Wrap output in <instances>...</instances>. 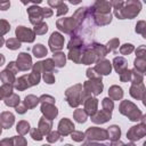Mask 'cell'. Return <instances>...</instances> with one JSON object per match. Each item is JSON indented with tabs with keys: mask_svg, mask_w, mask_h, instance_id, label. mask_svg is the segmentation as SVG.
<instances>
[{
	"mask_svg": "<svg viewBox=\"0 0 146 146\" xmlns=\"http://www.w3.org/2000/svg\"><path fill=\"white\" fill-rule=\"evenodd\" d=\"M82 94H83V86L82 84H75L71 88H68L65 91V98L66 102L71 107H78L80 104H82Z\"/></svg>",
	"mask_w": 146,
	"mask_h": 146,
	"instance_id": "obj_1",
	"label": "cell"
},
{
	"mask_svg": "<svg viewBox=\"0 0 146 146\" xmlns=\"http://www.w3.org/2000/svg\"><path fill=\"white\" fill-rule=\"evenodd\" d=\"M120 113L128 116L131 121H139L141 119L140 110L129 100H122V103L120 104Z\"/></svg>",
	"mask_w": 146,
	"mask_h": 146,
	"instance_id": "obj_2",
	"label": "cell"
},
{
	"mask_svg": "<svg viewBox=\"0 0 146 146\" xmlns=\"http://www.w3.org/2000/svg\"><path fill=\"white\" fill-rule=\"evenodd\" d=\"M141 9V3L138 0H128L125 2V5L123 6L122 9V15H123V19L124 18H133L136 17L139 11Z\"/></svg>",
	"mask_w": 146,
	"mask_h": 146,
	"instance_id": "obj_3",
	"label": "cell"
},
{
	"mask_svg": "<svg viewBox=\"0 0 146 146\" xmlns=\"http://www.w3.org/2000/svg\"><path fill=\"white\" fill-rule=\"evenodd\" d=\"M83 89L90 95H99L103 91V82H102V76L100 78H94V79H89L88 81H86L83 83Z\"/></svg>",
	"mask_w": 146,
	"mask_h": 146,
	"instance_id": "obj_4",
	"label": "cell"
},
{
	"mask_svg": "<svg viewBox=\"0 0 146 146\" xmlns=\"http://www.w3.org/2000/svg\"><path fill=\"white\" fill-rule=\"evenodd\" d=\"M57 27L58 30L63 31L64 33H67V34H73V32L75 31L76 29V23H75V19L73 17H68V18H59L57 21Z\"/></svg>",
	"mask_w": 146,
	"mask_h": 146,
	"instance_id": "obj_5",
	"label": "cell"
},
{
	"mask_svg": "<svg viewBox=\"0 0 146 146\" xmlns=\"http://www.w3.org/2000/svg\"><path fill=\"white\" fill-rule=\"evenodd\" d=\"M15 33H16V38L21 42H33L34 41V38H35L34 30L27 29L25 26H18L16 29Z\"/></svg>",
	"mask_w": 146,
	"mask_h": 146,
	"instance_id": "obj_6",
	"label": "cell"
},
{
	"mask_svg": "<svg viewBox=\"0 0 146 146\" xmlns=\"http://www.w3.org/2000/svg\"><path fill=\"white\" fill-rule=\"evenodd\" d=\"M27 14H29V17H30V22H31L33 25H35V24H38V23H41L42 19L46 18V17H44L43 8H40V7H38L36 5L30 7V8L27 9Z\"/></svg>",
	"mask_w": 146,
	"mask_h": 146,
	"instance_id": "obj_7",
	"label": "cell"
},
{
	"mask_svg": "<svg viewBox=\"0 0 146 146\" xmlns=\"http://www.w3.org/2000/svg\"><path fill=\"white\" fill-rule=\"evenodd\" d=\"M84 133H86V137H88L89 139L104 140V139L108 138V131H107V130H105V129L97 128V127L89 128Z\"/></svg>",
	"mask_w": 146,
	"mask_h": 146,
	"instance_id": "obj_8",
	"label": "cell"
},
{
	"mask_svg": "<svg viewBox=\"0 0 146 146\" xmlns=\"http://www.w3.org/2000/svg\"><path fill=\"white\" fill-rule=\"evenodd\" d=\"M144 136H146V125L144 123L138 124V125H133L131 127V129L128 131L127 137L130 140H138L140 138H143Z\"/></svg>",
	"mask_w": 146,
	"mask_h": 146,
	"instance_id": "obj_9",
	"label": "cell"
},
{
	"mask_svg": "<svg viewBox=\"0 0 146 146\" xmlns=\"http://www.w3.org/2000/svg\"><path fill=\"white\" fill-rule=\"evenodd\" d=\"M64 46V36L58 33V32H54L49 39V48L52 52L59 51Z\"/></svg>",
	"mask_w": 146,
	"mask_h": 146,
	"instance_id": "obj_10",
	"label": "cell"
},
{
	"mask_svg": "<svg viewBox=\"0 0 146 146\" xmlns=\"http://www.w3.org/2000/svg\"><path fill=\"white\" fill-rule=\"evenodd\" d=\"M16 64L19 71H27L32 67V58L27 52H21L17 57Z\"/></svg>",
	"mask_w": 146,
	"mask_h": 146,
	"instance_id": "obj_11",
	"label": "cell"
},
{
	"mask_svg": "<svg viewBox=\"0 0 146 146\" xmlns=\"http://www.w3.org/2000/svg\"><path fill=\"white\" fill-rule=\"evenodd\" d=\"M43 73V64L42 62H38L32 67V73H30V81L32 86H36L40 81V74Z\"/></svg>",
	"mask_w": 146,
	"mask_h": 146,
	"instance_id": "obj_12",
	"label": "cell"
},
{
	"mask_svg": "<svg viewBox=\"0 0 146 146\" xmlns=\"http://www.w3.org/2000/svg\"><path fill=\"white\" fill-rule=\"evenodd\" d=\"M111 7H112L111 2H108L106 0H96L94 6L91 7V9L94 13H97V14H110Z\"/></svg>",
	"mask_w": 146,
	"mask_h": 146,
	"instance_id": "obj_13",
	"label": "cell"
},
{
	"mask_svg": "<svg viewBox=\"0 0 146 146\" xmlns=\"http://www.w3.org/2000/svg\"><path fill=\"white\" fill-rule=\"evenodd\" d=\"M41 112L43 113V115L46 117H48L50 120L55 119L57 116V114H58V111L55 107L54 103H47V102L41 103Z\"/></svg>",
	"mask_w": 146,
	"mask_h": 146,
	"instance_id": "obj_14",
	"label": "cell"
},
{
	"mask_svg": "<svg viewBox=\"0 0 146 146\" xmlns=\"http://www.w3.org/2000/svg\"><path fill=\"white\" fill-rule=\"evenodd\" d=\"M94 68H95L100 75H107V74H110L111 71H112V64H111L110 60H107V59H99Z\"/></svg>",
	"mask_w": 146,
	"mask_h": 146,
	"instance_id": "obj_15",
	"label": "cell"
},
{
	"mask_svg": "<svg viewBox=\"0 0 146 146\" xmlns=\"http://www.w3.org/2000/svg\"><path fill=\"white\" fill-rule=\"evenodd\" d=\"M58 131L63 136H67L74 131V124L68 119H62L58 123Z\"/></svg>",
	"mask_w": 146,
	"mask_h": 146,
	"instance_id": "obj_16",
	"label": "cell"
},
{
	"mask_svg": "<svg viewBox=\"0 0 146 146\" xmlns=\"http://www.w3.org/2000/svg\"><path fill=\"white\" fill-rule=\"evenodd\" d=\"M111 119V112L106 111V110H102V111H97L94 115H91V121L95 123H105Z\"/></svg>",
	"mask_w": 146,
	"mask_h": 146,
	"instance_id": "obj_17",
	"label": "cell"
},
{
	"mask_svg": "<svg viewBox=\"0 0 146 146\" xmlns=\"http://www.w3.org/2000/svg\"><path fill=\"white\" fill-rule=\"evenodd\" d=\"M30 87H32V84H31V81H30V75H27V74L22 75L18 79H16V81L14 83V88L19 90V91L25 90Z\"/></svg>",
	"mask_w": 146,
	"mask_h": 146,
	"instance_id": "obj_18",
	"label": "cell"
},
{
	"mask_svg": "<svg viewBox=\"0 0 146 146\" xmlns=\"http://www.w3.org/2000/svg\"><path fill=\"white\" fill-rule=\"evenodd\" d=\"M84 110L88 113V115H94L97 112V106H98V100L96 98H94L92 96H89L84 102Z\"/></svg>",
	"mask_w": 146,
	"mask_h": 146,
	"instance_id": "obj_19",
	"label": "cell"
},
{
	"mask_svg": "<svg viewBox=\"0 0 146 146\" xmlns=\"http://www.w3.org/2000/svg\"><path fill=\"white\" fill-rule=\"evenodd\" d=\"M14 121H15V116H14L13 113H10V112H2L1 113V115H0V123H1V127L3 129L10 128L14 124Z\"/></svg>",
	"mask_w": 146,
	"mask_h": 146,
	"instance_id": "obj_20",
	"label": "cell"
},
{
	"mask_svg": "<svg viewBox=\"0 0 146 146\" xmlns=\"http://www.w3.org/2000/svg\"><path fill=\"white\" fill-rule=\"evenodd\" d=\"M145 94V87L143 83H132L130 87V95L135 99H141Z\"/></svg>",
	"mask_w": 146,
	"mask_h": 146,
	"instance_id": "obj_21",
	"label": "cell"
},
{
	"mask_svg": "<svg viewBox=\"0 0 146 146\" xmlns=\"http://www.w3.org/2000/svg\"><path fill=\"white\" fill-rule=\"evenodd\" d=\"M51 127H52V120H50L43 115L39 121V129L41 130V132L43 135H48L51 130Z\"/></svg>",
	"mask_w": 146,
	"mask_h": 146,
	"instance_id": "obj_22",
	"label": "cell"
},
{
	"mask_svg": "<svg viewBox=\"0 0 146 146\" xmlns=\"http://www.w3.org/2000/svg\"><path fill=\"white\" fill-rule=\"evenodd\" d=\"M113 66H114L115 71L120 74V73L123 72L125 68H128V67H127V66H128V62H127V59L123 58V57H115V58L113 59Z\"/></svg>",
	"mask_w": 146,
	"mask_h": 146,
	"instance_id": "obj_23",
	"label": "cell"
},
{
	"mask_svg": "<svg viewBox=\"0 0 146 146\" xmlns=\"http://www.w3.org/2000/svg\"><path fill=\"white\" fill-rule=\"evenodd\" d=\"M0 78H1V81L2 83H11L14 84L16 79H15V73L13 71H10L9 68H6L1 72L0 74Z\"/></svg>",
	"mask_w": 146,
	"mask_h": 146,
	"instance_id": "obj_24",
	"label": "cell"
},
{
	"mask_svg": "<svg viewBox=\"0 0 146 146\" xmlns=\"http://www.w3.org/2000/svg\"><path fill=\"white\" fill-rule=\"evenodd\" d=\"M110 2L112 5V7L114 8L115 16L120 19H123V15H122V9H123V6H124L123 0H111Z\"/></svg>",
	"mask_w": 146,
	"mask_h": 146,
	"instance_id": "obj_25",
	"label": "cell"
},
{
	"mask_svg": "<svg viewBox=\"0 0 146 146\" xmlns=\"http://www.w3.org/2000/svg\"><path fill=\"white\" fill-rule=\"evenodd\" d=\"M108 95H110V98H112L113 100H120L123 97L122 88H120L119 86H112L108 90Z\"/></svg>",
	"mask_w": 146,
	"mask_h": 146,
	"instance_id": "obj_26",
	"label": "cell"
},
{
	"mask_svg": "<svg viewBox=\"0 0 146 146\" xmlns=\"http://www.w3.org/2000/svg\"><path fill=\"white\" fill-rule=\"evenodd\" d=\"M91 47H92V49L96 51V54H97V56L99 57V59L104 58V57L107 55V52H108L107 47L104 46V44H99V43L92 42V43H91Z\"/></svg>",
	"mask_w": 146,
	"mask_h": 146,
	"instance_id": "obj_27",
	"label": "cell"
},
{
	"mask_svg": "<svg viewBox=\"0 0 146 146\" xmlns=\"http://www.w3.org/2000/svg\"><path fill=\"white\" fill-rule=\"evenodd\" d=\"M52 59H54L55 65H56L57 67H63V66L65 65V62H66V56H65L64 52L56 51V52H54Z\"/></svg>",
	"mask_w": 146,
	"mask_h": 146,
	"instance_id": "obj_28",
	"label": "cell"
},
{
	"mask_svg": "<svg viewBox=\"0 0 146 146\" xmlns=\"http://www.w3.org/2000/svg\"><path fill=\"white\" fill-rule=\"evenodd\" d=\"M13 88H14V84L11 83H2L0 88V98L5 99L8 96H10L13 94Z\"/></svg>",
	"mask_w": 146,
	"mask_h": 146,
	"instance_id": "obj_29",
	"label": "cell"
},
{
	"mask_svg": "<svg viewBox=\"0 0 146 146\" xmlns=\"http://www.w3.org/2000/svg\"><path fill=\"white\" fill-rule=\"evenodd\" d=\"M32 51H33V55H34L35 57H38V58L44 57V56L47 55V52H48L47 48H46L43 44H41V43L35 44V46L32 48Z\"/></svg>",
	"mask_w": 146,
	"mask_h": 146,
	"instance_id": "obj_30",
	"label": "cell"
},
{
	"mask_svg": "<svg viewBox=\"0 0 146 146\" xmlns=\"http://www.w3.org/2000/svg\"><path fill=\"white\" fill-rule=\"evenodd\" d=\"M3 102H5V104L7 105V106H9V107H16L21 102H19V96L18 95H16V94H11L10 96H8L7 98H5L3 99Z\"/></svg>",
	"mask_w": 146,
	"mask_h": 146,
	"instance_id": "obj_31",
	"label": "cell"
},
{
	"mask_svg": "<svg viewBox=\"0 0 146 146\" xmlns=\"http://www.w3.org/2000/svg\"><path fill=\"white\" fill-rule=\"evenodd\" d=\"M23 103H24V104L26 105V107L30 110V108L35 107V106L40 103V99H39L38 97H35L34 95H29V96L25 97V99H24Z\"/></svg>",
	"mask_w": 146,
	"mask_h": 146,
	"instance_id": "obj_32",
	"label": "cell"
},
{
	"mask_svg": "<svg viewBox=\"0 0 146 146\" xmlns=\"http://www.w3.org/2000/svg\"><path fill=\"white\" fill-rule=\"evenodd\" d=\"M74 119L76 122L79 123H84L87 121V116H88V113L86 112V110H81V108H78L74 111V114H73Z\"/></svg>",
	"mask_w": 146,
	"mask_h": 146,
	"instance_id": "obj_33",
	"label": "cell"
},
{
	"mask_svg": "<svg viewBox=\"0 0 146 146\" xmlns=\"http://www.w3.org/2000/svg\"><path fill=\"white\" fill-rule=\"evenodd\" d=\"M108 138L112 139V140H115V139H119L120 138V135H121V130L117 125H111L108 129Z\"/></svg>",
	"mask_w": 146,
	"mask_h": 146,
	"instance_id": "obj_34",
	"label": "cell"
},
{
	"mask_svg": "<svg viewBox=\"0 0 146 146\" xmlns=\"http://www.w3.org/2000/svg\"><path fill=\"white\" fill-rule=\"evenodd\" d=\"M16 130H17V132H18L19 135H22V136L26 135V133L29 132V130H30V124H29V122H26V121H19V122L17 123V125H16Z\"/></svg>",
	"mask_w": 146,
	"mask_h": 146,
	"instance_id": "obj_35",
	"label": "cell"
},
{
	"mask_svg": "<svg viewBox=\"0 0 146 146\" xmlns=\"http://www.w3.org/2000/svg\"><path fill=\"white\" fill-rule=\"evenodd\" d=\"M6 46L10 50H16V49H18L21 47V41L17 38H10V39L7 40Z\"/></svg>",
	"mask_w": 146,
	"mask_h": 146,
	"instance_id": "obj_36",
	"label": "cell"
},
{
	"mask_svg": "<svg viewBox=\"0 0 146 146\" xmlns=\"http://www.w3.org/2000/svg\"><path fill=\"white\" fill-rule=\"evenodd\" d=\"M143 72L137 70L136 67L132 70V76H131V82L132 83H143Z\"/></svg>",
	"mask_w": 146,
	"mask_h": 146,
	"instance_id": "obj_37",
	"label": "cell"
},
{
	"mask_svg": "<svg viewBox=\"0 0 146 146\" xmlns=\"http://www.w3.org/2000/svg\"><path fill=\"white\" fill-rule=\"evenodd\" d=\"M42 64H43V72H54V68L56 66L54 59L48 58V59L43 60Z\"/></svg>",
	"mask_w": 146,
	"mask_h": 146,
	"instance_id": "obj_38",
	"label": "cell"
},
{
	"mask_svg": "<svg viewBox=\"0 0 146 146\" xmlns=\"http://www.w3.org/2000/svg\"><path fill=\"white\" fill-rule=\"evenodd\" d=\"M47 31H48V26L43 22L38 23V24L34 25V32H35V34H39V35L40 34H44Z\"/></svg>",
	"mask_w": 146,
	"mask_h": 146,
	"instance_id": "obj_39",
	"label": "cell"
},
{
	"mask_svg": "<svg viewBox=\"0 0 146 146\" xmlns=\"http://www.w3.org/2000/svg\"><path fill=\"white\" fill-rule=\"evenodd\" d=\"M136 32L141 34L143 38L146 39V22H144V21L138 22L137 25H136Z\"/></svg>",
	"mask_w": 146,
	"mask_h": 146,
	"instance_id": "obj_40",
	"label": "cell"
},
{
	"mask_svg": "<svg viewBox=\"0 0 146 146\" xmlns=\"http://www.w3.org/2000/svg\"><path fill=\"white\" fill-rule=\"evenodd\" d=\"M131 76H132V70H128V68H125L123 72L120 73V80H121L122 82L131 81Z\"/></svg>",
	"mask_w": 146,
	"mask_h": 146,
	"instance_id": "obj_41",
	"label": "cell"
},
{
	"mask_svg": "<svg viewBox=\"0 0 146 146\" xmlns=\"http://www.w3.org/2000/svg\"><path fill=\"white\" fill-rule=\"evenodd\" d=\"M102 105H103V108L108 112H112V110L114 107V103H113L112 98H104L102 102Z\"/></svg>",
	"mask_w": 146,
	"mask_h": 146,
	"instance_id": "obj_42",
	"label": "cell"
},
{
	"mask_svg": "<svg viewBox=\"0 0 146 146\" xmlns=\"http://www.w3.org/2000/svg\"><path fill=\"white\" fill-rule=\"evenodd\" d=\"M133 46L131 44V43H125V44H123V46H121V48H120V52L122 54V55H129V54H131L132 51H133Z\"/></svg>",
	"mask_w": 146,
	"mask_h": 146,
	"instance_id": "obj_43",
	"label": "cell"
},
{
	"mask_svg": "<svg viewBox=\"0 0 146 146\" xmlns=\"http://www.w3.org/2000/svg\"><path fill=\"white\" fill-rule=\"evenodd\" d=\"M106 47H107V50L108 51H116V49L119 48V39H112V40H110Z\"/></svg>",
	"mask_w": 146,
	"mask_h": 146,
	"instance_id": "obj_44",
	"label": "cell"
},
{
	"mask_svg": "<svg viewBox=\"0 0 146 146\" xmlns=\"http://www.w3.org/2000/svg\"><path fill=\"white\" fill-rule=\"evenodd\" d=\"M31 137L34 140H41L42 137H43V133L41 132V130L39 128H34V129L31 130Z\"/></svg>",
	"mask_w": 146,
	"mask_h": 146,
	"instance_id": "obj_45",
	"label": "cell"
},
{
	"mask_svg": "<svg viewBox=\"0 0 146 146\" xmlns=\"http://www.w3.org/2000/svg\"><path fill=\"white\" fill-rule=\"evenodd\" d=\"M136 55L138 58H141L143 60L146 62V46H140L136 50Z\"/></svg>",
	"mask_w": 146,
	"mask_h": 146,
	"instance_id": "obj_46",
	"label": "cell"
},
{
	"mask_svg": "<svg viewBox=\"0 0 146 146\" xmlns=\"http://www.w3.org/2000/svg\"><path fill=\"white\" fill-rule=\"evenodd\" d=\"M52 73L54 72H43V80L48 84H52L55 82V76Z\"/></svg>",
	"mask_w": 146,
	"mask_h": 146,
	"instance_id": "obj_47",
	"label": "cell"
},
{
	"mask_svg": "<svg viewBox=\"0 0 146 146\" xmlns=\"http://www.w3.org/2000/svg\"><path fill=\"white\" fill-rule=\"evenodd\" d=\"M71 136H72V139L73 140H75V141H82L83 138L86 137V133H83L81 131H73L71 133Z\"/></svg>",
	"mask_w": 146,
	"mask_h": 146,
	"instance_id": "obj_48",
	"label": "cell"
},
{
	"mask_svg": "<svg viewBox=\"0 0 146 146\" xmlns=\"http://www.w3.org/2000/svg\"><path fill=\"white\" fill-rule=\"evenodd\" d=\"M59 135H60V132H59V131H52V132H49V133H48L47 139H48V141H49V143L57 141V140H59Z\"/></svg>",
	"mask_w": 146,
	"mask_h": 146,
	"instance_id": "obj_49",
	"label": "cell"
},
{
	"mask_svg": "<svg viewBox=\"0 0 146 146\" xmlns=\"http://www.w3.org/2000/svg\"><path fill=\"white\" fill-rule=\"evenodd\" d=\"M0 24H1V35H5L9 30H10V25L7 21L5 19H1L0 21Z\"/></svg>",
	"mask_w": 146,
	"mask_h": 146,
	"instance_id": "obj_50",
	"label": "cell"
},
{
	"mask_svg": "<svg viewBox=\"0 0 146 146\" xmlns=\"http://www.w3.org/2000/svg\"><path fill=\"white\" fill-rule=\"evenodd\" d=\"M67 11H68V8H67V6H66L64 2L57 7V16H63V15H65Z\"/></svg>",
	"mask_w": 146,
	"mask_h": 146,
	"instance_id": "obj_51",
	"label": "cell"
},
{
	"mask_svg": "<svg viewBox=\"0 0 146 146\" xmlns=\"http://www.w3.org/2000/svg\"><path fill=\"white\" fill-rule=\"evenodd\" d=\"M87 76L89 79H94V78H100L102 75L95 70V68H88L87 70Z\"/></svg>",
	"mask_w": 146,
	"mask_h": 146,
	"instance_id": "obj_52",
	"label": "cell"
},
{
	"mask_svg": "<svg viewBox=\"0 0 146 146\" xmlns=\"http://www.w3.org/2000/svg\"><path fill=\"white\" fill-rule=\"evenodd\" d=\"M39 99H40V103L47 102V103H54L55 104V98L49 96V95H42L41 97H39Z\"/></svg>",
	"mask_w": 146,
	"mask_h": 146,
	"instance_id": "obj_53",
	"label": "cell"
},
{
	"mask_svg": "<svg viewBox=\"0 0 146 146\" xmlns=\"http://www.w3.org/2000/svg\"><path fill=\"white\" fill-rule=\"evenodd\" d=\"M15 108H16V112H17L18 114H24V113H25V112L29 110L24 103H19V104H18V105H17Z\"/></svg>",
	"mask_w": 146,
	"mask_h": 146,
	"instance_id": "obj_54",
	"label": "cell"
},
{
	"mask_svg": "<svg viewBox=\"0 0 146 146\" xmlns=\"http://www.w3.org/2000/svg\"><path fill=\"white\" fill-rule=\"evenodd\" d=\"M7 68H9L10 71H13L15 74L19 71V68H18V66H17V64H16L15 62H10V63L8 64V66H7Z\"/></svg>",
	"mask_w": 146,
	"mask_h": 146,
	"instance_id": "obj_55",
	"label": "cell"
},
{
	"mask_svg": "<svg viewBox=\"0 0 146 146\" xmlns=\"http://www.w3.org/2000/svg\"><path fill=\"white\" fill-rule=\"evenodd\" d=\"M9 6H10L9 0H0V7L2 10H7L9 8Z\"/></svg>",
	"mask_w": 146,
	"mask_h": 146,
	"instance_id": "obj_56",
	"label": "cell"
},
{
	"mask_svg": "<svg viewBox=\"0 0 146 146\" xmlns=\"http://www.w3.org/2000/svg\"><path fill=\"white\" fill-rule=\"evenodd\" d=\"M48 3H49V6L57 8L59 5L63 3V0H48Z\"/></svg>",
	"mask_w": 146,
	"mask_h": 146,
	"instance_id": "obj_57",
	"label": "cell"
},
{
	"mask_svg": "<svg viewBox=\"0 0 146 146\" xmlns=\"http://www.w3.org/2000/svg\"><path fill=\"white\" fill-rule=\"evenodd\" d=\"M21 1H22V3H23V5H27V3H29V2H31V1H32V2H34L35 5H39V3H41V2H42V0H21Z\"/></svg>",
	"mask_w": 146,
	"mask_h": 146,
	"instance_id": "obj_58",
	"label": "cell"
},
{
	"mask_svg": "<svg viewBox=\"0 0 146 146\" xmlns=\"http://www.w3.org/2000/svg\"><path fill=\"white\" fill-rule=\"evenodd\" d=\"M72 5H78V3H80L81 2V0H68Z\"/></svg>",
	"mask_w": 146,
	"mask_h": 146,
	"instance_id": "obj_59",
	"label": "cell"
},
{
	"mask_svg": "<svg viewBox=\"0 0 146 146\" xmlns=\"http://www.w3.org/2000/svg\"><path fill=\"white\" fill-rule=\"evenodd\" d=\"M140 120H141V123H144L146 125V114L145 115H141V119Z\"/></svg>",
	"mask_w": 146,
	"mask_h": 146,
	"instance_id": "obj_60",
	"label": "cell"
},
{
	"mask_svg": "<svg viewBox=\"0 0 146 146\" xmlns=\"http://www.w3.org/2000/svg\"><path fill=\"white\" fill-rule=\"evenodd\" d=\"M141 100H143V104H144V105L146 106V91H145V94H144V96H143Z\"/></svg>",
	"mask_w": 146,
	"mask_h": 146,
	"instance_id": "obj_61",
	"label": "cell"
},
{
	"mask_svg": "<svg viewBox=\"0 0 146 146\" xmlns=\"http://www.w3.org/2000/svg\"><path fill=\"white\" fill-rule=\"evenodd\" d=\"M144 145H146V141H145V144H144Z\"/></svg>",
	"mask_w": 146,
	"mask_h": 146,
	"instance_id": "obj_62",
	"label": "cell"
}]
</instances>
